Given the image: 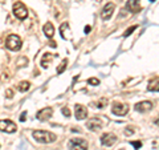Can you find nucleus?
Instances as JSON below:
<instances>
[{"instance_id":"obj_16","label":"nucleus","mask_w":159,"mask_h":150,"mask_svg":"<svg viewBox=\"0 0 159 150\" xmlns=\"http://www.w3.org/2000/svg\"><path fill=\"white\" fill-rule=\"evenodd\" d=\"M147 89L150 92H159V78H154L151 80L147 85Z\"/></svg>"},{"instance_id":"obj_3","label":"nucleus","mask_w":159,"mask_h":150,"mask_svg":"<svg viewBox=\"0 0 159 150\" xmlns=\"http://www.w3.org/2000/svg\"><path fill=\"white\" fill-rule=\"evenodd\" d=\"M13 15L17 19L24 20V19H27V16H28V9L21 2H16L13 4Z\"/></svg>"},{"instance_id":"obj_13","label":"nucleus","mask_w":159,"mask_h":150,"mask_svg":"<svg viewBox=\"0 0 159 150\" xmlns=\"http://www.w3.org/2000/svg\"><path fill=\"white\" fill-rule=\"evenodd\" d=\"M102 125L103 124L101 122V120H99V118H90L86 122V126L90 129V130H93V132H96V130H98V129H101Z\"/></svg>"},{"instance_id":"obj_7","label":"nucleus","mask_w":159,"mask_h":150,"mask_svg":"<svg viewBox=\"0 0 159 150\" xmlns=\"http://www.w3.org/2000/svg\"><path fill=\"white\" fill-rule=\"evenodd\" d=\"M116 141H117V136L113 133H105L101 137V143L103 146H111V145L116 143Z\"/></svg>"},{"instance_id":"obj_2","label":"nucleus","mask_w":159,"mask_h":150,"mask_svg":"<svg viewBox=\"0 0 159 150\" xmlns=\"http://www.w3.org/2000/svg\"><path fill=\"white\" fill-rule=\"evenodd\" d=\"M21 39H20L17 35H9L7 37V41H6V47L9 49V51H13L16 52L21 48Z\"/></svg>"},{"instance_id":"obj_15","label":"nucleus","mask_w":159,"mask_h":150,"mask_svg":"<svg viewBox=\"0 0 159 150\" xmlns=\"http://www.w3.org/2000/svg\"><path fill=\"white\" fill-rule=\"evenodd\" d=\"M53 54L52 53H45V54H44V56H43V59H41V67L43 68H48L49 67V64H51V61H52V60H53Z\"/></svg>"},{"instance_id":"obj_8","label":"nucleus","mask_w":159,"mask_h":150,"mask_svg":"<svg viewBox=\"0 0 159 150\" xmlns=\"http://www.w3.org/2000/svg\"><path fill=\"white\" fill-rule=\"evenodd\" d=\"M52 114H53L52 108H43L41 110L37 112L36 117H37V120H40V121H47V120H49L52 117Z\"/></svg>"},{"instance_id":"obj_11","label":"nucleus","mask_w":159,"mask_h":150,"mask_svg":"<svg viewBox=\"0 0 159 150\" xmlns=\"http://www.w3.org/2000/svg\"><path fill=\"white\" fill-rule=\"evenodd\" d=\"M126 8L133 13L141 11V0H129L126 3Z\"/></svg>"},{"instance_id":"obj_26","label":"nucleus","mask_w":159,"mask_h":150,"mask_svg":"<svg viewBox=\"0 0 159 150\" xmlns=\"http://www.w3.org/2000/svg\"><path fill=\"white\" fill-rule=\"evenodd\" d=\"M25 117H27V112H23V113H21V116H20V121L24 122V121H25V120H27Z\"/></svg>"},{"instance_id":"obj_23","label":"nucleus","mask_w":159,"mask_h":150,"mask_svg":"<svg viewBox=\"0 0 159 150\" xmlns=\"http://www.w3.org/2000/svg\"><path fill=\"white\" fill-rule=\"evenodd\" d=\"M61 112H62V114H64V116H65V117H70V110H69V109L68 108H62L61 109Z\"/></svg>"},{"instance_id":"obj_21","label":"nucleus","mask_w":159,"mask_h":150,"mask_svg":"<svg viewBox=\"0 0 159 150\" xmlns=\"http://www.w3.org/2000/svg\"><path fill=\"white\" fill-rule=\"evenodd\" d=\"M88 84H90V85H94V87H97V85H99V80H98V78L92 77V78H89V80H88Z\"/></svg>"},{"instance_id":"obj_30","label":"nucleus","mask_w":159,"mask_h":150,"mask_svg":"<svg viewBox=\"0 0 159 150\" xmlns=\"http://www.w3.org/2000/svg\"><path fill=\"white\" fill-rule=\"evenodd\" d=\"M94 2H101V0H94Z\"/></svg>"},{"instance_id":"obj_4","label":"nucleus","mask_w":159,"mask_h":150,"mask_svg":"<svg viewBox=\"0 0 159 150\" xmlns=\"http://www.w3.org/2000/svg\"><path fill=\"white\" fill-rule=\"evenodd\" d=\"M69 150H88V142L81 138H72L68 143Z\"/></svg>"},{"instance_id":"obj_25","label":"nucleus","mask_w":159,"mask_h":150,"mask_svg":"<svg viewBox=\"0 0 159 150\" xmlns=\"http://www.w3.org/2000/svg\"><path fill=\"white\" fill-rule=\"evenodd\" d=\"M133 133H134V129H133L131 126L126 128V130H125V134H126V136H130V134H133Z\"/></svg>"},{"instance_id":"obj_1","label":"nucleus","mask_w":159,"mask_h":150,"mask_svg":"<svg viewBox=\"0 0 159 150\" xmlns=\"http://www.w3.org/2000/svg\"><path fill=\"white\" fill-rule=\"evenodd\" d=\"M33 138L40 143H52L56 141V134H53L52 132L47 130H36L33 132Z\"/></svg>"},{"instance_id":"obj_6","label":"nucleus","mask_w":159,"mask_h":150,"mask_svg":"<svg viewBox=\"0 0 159 150\" xmlns=\"http://www.w3.org/2000/svg\"><path fill=\"white\" fill-rule=\"evenodd\" d=\"M16 125L9 120H0V132L6 133H15L16 132Z\"/></svg>"},{"instance_id":"obj_19","label":"nucleus","mask_w":159,"mask_h":150,"mask_svg":"<svg viewBox=\"0 0 159 150\" xmlns=\"http://www.w3.org/2000/svg\"><path fill=\"white\" fill-rule=\"evenodd\" d=\"M66 64H68V60H66V59H64V60H62V63H61V65H60V68H57V73H58V74H61L64 71H65Z\"/></svg>"},{"instance_id":"obj_14","label":"nucleus","mask_w":159,"mask_h":150,"mask_svg":"<svg viewBox=\"0 0 159 150\" xmlns=\"http://www.w3.org/2000/svg\"><path fill=\"white\" fill-rule=\"evenodd\" d=\"M43 31H44V33H45V36L48 39H52L53 35H54V27H53V24L52 23H47L45 26H44Z\"/></svg>"},{"instance_id":"obj_27","label":"nucleus","mask_w":159,"mask_h":150,"mask_svg":"<svg viewBox=\"0 0 159 150\" xmlns=\"http://www.w3.org/2000/svg\"><path fill=\"white\" fill-rule=\"evenodd\" d=\"M6 96H7V97H8V98H11V97H12V96H13V92H12V91H11V89H8V91H7V92H6Z\"/></svg>"},{"instance_id":"obj_31","label":"nucleus","mask_w":159,"mask_h":150,"mask_svg":"<svg viewBox=\"0 0 159 150\" xmlns=\"http://www.w3.org/2000/svg\"><path fill=\"white\" fill-rule=\"evenodd\" d=\"M150 2H155V0H150Z\"/></svg>"},{"instance_id":"obj_29","label":"nucleus","mask_w":159,"mask_h":150,"mask_svg":"<svg viewBox=\"0 0 159 150\" xmlns=\"http://www.w3.org/2000/svg\"><path fill=\"white\" fill-rule=\"evenodd\" d=\"M155 124H157V125H158V126H159V118H158V120H157V121H155Z\"/></svg>"},{"instance_id":"obj_22","label":"nucleus","mask_w":159,"mask_h":150,"mask_svg":"<svg viewBox=\"0 0 159 150\" xmlns=\"http://www.w3.org/2000/svg\"><path fill=\"white\" fill-rule=\"evenodd\" d=\"M135 29H137V26H133V27H130V28H127L126 32L123 33V36H129V35H131L134 31H135Z\"/></svg>"},{"instance_id":"obj_18","label":"nucleus","mask_w":159,"mask_h":150,"mask_svg":"<svg viewBox=\"0 0 159 150\" xmlns=\"http://www.w3.org/2000/svg\"><path fill=\"white\" fill-rule=\"evenodd\" d=\"M69 28V24L68 23H62L61 24V27H60V33H61V37L62 39H66L65 37V29Z\"/></svg>"},{"instance_id":"obj_12","label":"nucleus","mask_w":159,"mask_h":150,"mask_svg":"<svg viewBox=\"0 0 159 150\" xmlns=\"http://www.w3.org/2000/svg\"><path fill=\"white\" fill-rule=\"evenodd\" d=\"M74 114H76V118L77 120H84V118H86L88 116V110H86V108L84 106V105H76L74 106Z\"/></svg>"},{"instance_id":"obj_10","label":"nucleus","mask_w":159,"mask_h":150,"mask_svg":"<svg viewBox=\"0 0 159 150\" xmlns=\"http://www.w3.org/2000/svg\"><path fill=\"white\" fill-rule=\"evenodd\" d=\"M152 108V104L150 101H142V102H138L135 104V106H134V109H135L137 112L139 113H146V112H150Z\"/></svg>"},{"instance_id":"obj_28","label":"nucleus","mask_w":159,"mask_h":150,"mask_svg":"<svg viewBox=\"0 0 159 150\" xmlns=\"http://www.w3.org/2000/svg\"><path fill=\"white\" fill-rule=\"evenodd\" d=\"M90 31H92V27H90V26H86V27H85V33H89Z\"/></svg>"},{"instance_id":"obj_5","label":"nucleus","mask_w":159,"mask_h":150,"mask_svg":"<svg viewBox=\"0 0 159 150\" xmlns=\"http://www.w3.org/2000/svg\"><path fill=\"white\" fill-rule=\"evenodd\" d=\"M111 112L113 114H116V116H126L127 112H129V106L126 104H122V102H114L113 106H111Z\"/></svg>"},{"instance_id":"obj_17","label":"nucleus","mask_w":159,"mask_h":150,"mask_svg":"<svg viewBox=\"0 0 159 150\" xmlns=\"http://www.w3.org/2000/svg\"><path fill=\"white\" fill-rule=\"evenodd\" d=\"M29 88H31V82L29 81H21L17 87L20 92H27V91H29Z\"/></svg>"},{"instance_id":"obj_9","label":"nucleus","mask_w":159,"mask_h":150,"mask_svg":"<svg viewBox=\"0 0 159 150\" xmlns=\"http://www.w3.org/2000/svg\"><path fill=\"white\" fill-rule=\"evenodd\" d=\"M114 8H116L114 3H107L106 6L102 8V11H101V17H102L103 20L110 19L111 15H113V12H114Z\"/></svg>"},{"instance_id":"obj_24","label":"nucleus","mask_w":159,"mask_h":150,"mask_svg":"<svg viewBox=\"0 0 159 150\" xmlns=\"http://www.w3.org/2000/svg\"><path fill=\"white\" fill-rule=\"evenodd\" d=\"M131 145H133V146H134V148H135V149L138 150L139 148L142 146V142H141V141H134V142L131 141Z\"/></svg>"},{"instance_id":"obj_20","label":"nucleus","mask_w":159,"mask_h":150,"mask_svg":"<svg viewBox=\"0 0 159 150\" xmlns=\"http://www.w3.org/2000/svg\"><path fill=\"white\" fill-rule=\"evenodd\" d=\"M107 104V100L106 98H102V100H99V101H97L96 104H94V105H96V106L97 108H99V109H102L103 106H105V105Z\"/></svg>"}]
</instances>
